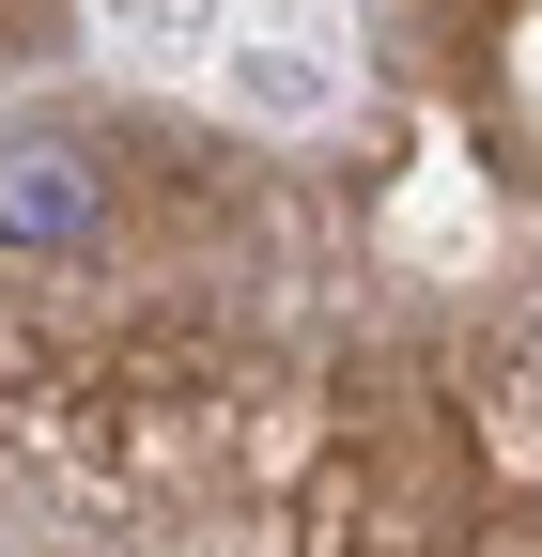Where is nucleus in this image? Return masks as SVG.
Returning <instances> with one entry per match:
<instances>
[{
  "label": "nucleus",
  "instance_id": "f257e3e1",
  "mask_svg": "<svg viewBox=\"0 0 542 557\" xmlns=\"http://www.w3.org/2000/svg\"><path fill=\"white\" fill-rule=\"evenodd\" d=\"M109 233V186L78 139H0V248H94Z\"/></svg>",
  "mask_w": 542,
  "mask_h": 557
}]
</instances>
